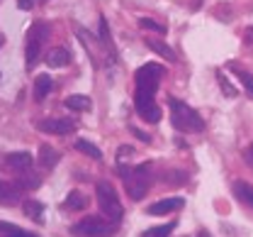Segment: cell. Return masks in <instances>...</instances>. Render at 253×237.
<instances>
[{
	"mask_svg": "<svg viewBox=\"0 0 253 237\" xmlns=\"http://www.w3.org/2000/svg\"><path fill=\"white\" fill-rule=\"evenodd\" d=\"M39 132H49V135H68L76 130V122L68 118H44L37 122Z\"/></svg>",
	"mask_w": 253,
	"mask_h": 237,
	"instance_id": "cell-8",
	"label": "cell"
},
{
	"mask_svg": "<svg viewBox=\"0 0 253 237\" xmlns=\"http://www.w3.org/2000/svg\"><path fill=\"white\" fill-rule=\"evenodd\" d=\"M125 191L131 201H141L151 186V167L149 164H139L134 169H125Z\"/></svg>",
	"mask_w": 253,
	"mask_h": 237,
	"instance_id": "cell-3",
	"label": "cell"
},
{
	"mask_svg": "<svg viewBox=\"0 0 253 237\" xmlns=\"http://www.w3.org/2000/svg\"><path fill=\"white\" fill-rule=\"evenodd\" d=\"M231 188H234V196H236L241 203L253 208V186L251 183H246V181H234Z\"/></svg>",
	"mask_w": 253,
	"mask_h": 237,
	"instance_id": "cell-18",
	"label": "cell"
},
{
	"mask_svg": "<svg viewBox=\"0 0 253 237\" xmlns=\"http://www.w3.org/2000/svg\"><path fill=\"white\" fill-rule=\"evenodd\" d=\"M139 27H141V30H151V32H158V34H166V25H161V22L151 20V17H139Z\"/></svg>",
	"mask_w": 253,
	"mask_h": 237,
	"instance_id": "cell-24",
	"label": "cell"
},
{
	"mask_svg": "<svg viewBox=\"0 0 253 237\" xmlns=\"http://www.w3.org/2000/svg\"><path fill=\"white\" fill-rule=\"evenodd\" d=\"M63 105L68 108V110H76V113H85V110H90L93 108V101L88 98V96H83V93H76V96H68Z\"/></svg>",
	"mask_w": 253,
	"mask_h": 237,
	"instance_id": "cell-17",
	"label": "cell"
},
{
	"mask_svg": "<svg viewBox=\"0 0 253 237\" xmlns=\"http://www.w3.org/2000/svg\"><path fill=\"white\" fill-rule=\"evenodd\" d=\"M197 237H212V235H210V233H200Z\"/></svg>",
	"mask_w": 253,
	"mask_h": 237,
	"instance_id": "cell-34",
	"label": "cell"
},
{
	"mask_svg": "<svg viewBox=\"0 0 253 237\" xmlns=\"http://www.w3.org/2000/svg\"><path fill=\"white\" fill-rule=\"evenodd\" d=\"M85 205H88V198L81 191H71L68 198L63 201V208H68V210H83Z\"/></svg>",
	"mask_w": 253,
	"mask_h": 237,
	"instance_id": "cell-21",
	"label": "cell"
},
{
	"mask_svg": "<svg viewBox=\"0 0 253 237\" xmlns=\"http://www.w3.org/2000/svg\"><path fill=\"white\" fill-rule=\"evenodd\" d=\"M0 47H2V37H0Z\"/></svg>",
	"mask_w": 253,
	"mask_h": 237,
	"instance_id": "cell-35",
	"label": "cell"
},
{
	"mask_svg": "<svg viewBox=\"0 0 253 237\" xmlns=\"http://www.w3.org/2000/svg\"><path fill=\"white\" fill-rule=\"evenodd\" d=\"M44 61H46L49 68H66L71 64V52L63 49V47H54V49H49V54L44 57Z\"/></svg>",
	"mask_w": 253,
	"mask_h": 237,
	"instance_id": "cell-10",
	"label": "cell"
},
{
	"mask_svg": "<svg viewBox=\"0 0 253 237\" xmlns=\"http://www.w3.org/2000/svg\"><path fill=\"white\" fill-rule=\"evenodd\" d=\"M246 42H253V27L249 30V32H246Z\"/></svg>",
	"mask_w": 253,
	"mask_h": 237,
	"instance_id": "cell-33",
	"label": "cell"
},
{
	"mask_svg": "<svg viewBox=\"0 0 253 237\" xmlns=\"http://www.w3.org/2000/svg\"><path fill=\"white\" fill-rule=\"evenodd\" d=\"M49 39V27L44 22H34L27 32V47H25V66L34 68L37 61L42 59V49Z\"/></svg>",
	"mask_w": 253,
	"mask_h": 237,
	"instance_id": "cell-4",
	"label": "cell"
},
{
	"mask_svg": "<svg viewBox=\"0 0 253 237\" xmlns=\"http://www.w3.org/2000/svg\"><path fill=\"white\" fill-rule=\"evenodd\" d=\"M134 108H136V113L146 120V122H158L161 120V108L156 105L154 101V96H149V93H134Z\"/></svg>",
	"mask_w": 253,
	"mask_h": 237,
	"instance_id": "cell-7",
	"label": "cell"
},
{
	"mask_svg": "<svg viewBox=\"0 0 253 237\" xmlns=\"http://www.w3.org/2000/svg\"><path fill=\"white\" fill-rule=\"evenodd\" d=\"M110 39V30H107V20L100 17V42H107Z\"/></svg>",
	"mask_w": 253,
	"mask_h": 237,
	"instance_id": "cell-29",
	"label": "cell"
},
{
	"mask_svg": "<svg viewBox=\"0 0 253 237\" xmlns=\"http://www.w3.org/2000/svg\"><path fill=\"white\" fill-rule=\"evenodd\" d=\"M0 237H37L30 230H22L20 225H12V223H2L0 220Z\"/></svg>",
	"mask_w": 253,
	"mask_h": 237,
	"instance_id": "cell-20",
	"label": "cell"
},
{
	"mask_svg": "<svg viewBox=\"0 0 253 237\" xmlns=\"http://www.w3.org/2000/svg\"><path fill=\"white\" fill-rule=\"evenodd\" d=\"M136 91L139 93H149V96H156L158 83L163 78V66L158 64H144V66L136 68Z\"/></svg>",
	"mask_w": 253,
	"mask_h": 237,
	"instance_id": "cell-6",
	"label": "cell"
},
{
	"mask_svg": "<svg viewBox=\"0 0 253 237\" xmlns=\"http://www.w3.org/2000/svg\"><path fill=\"white\" fill-rule=\"evenodd\" d=\"M217 78H219V86H221V91H224V93H226L229 98H236V88H234V86L229 83V78H226V76H224L221 71H217Z\"/></svg>",
	"mask_w": 253,
	"mask_h": 237,
	"instance_id": "cell-26",
	"label": "cell"
},
{
	"mask_svg": "<svg viewBox=\"0 0 253 237\" xmlns=\"http://www.w3.org/2000/svg\"><path fill=\"white\" fill-rule=\"evenodd\" d=\"M134 154V147H129V144H122L120 149H117V162H125V159H129Z\"/></svg>",
	"mask_w": 253,
	"mask_h": 237,
	"instance_id": "cell-28",
	"label": "cell"
},
{
	"mask_svg": "<svg viewBox=\"0 0 253 237\" xmlns=\"http://www.w3.org/2000/svg\"><path fill=\"white\" fill-rule=\"evenodd\" d=\"M175 230V223H168V225H158V228H149L141 237H168Z\"/></svg>",
	"mask_w": 253,
	"mask_h": 237,
	"instance_id": "cell-23",
	"label": "cell"
},
{
	"mask_svg": "<svg viewBox=\"0 0 253 237\" xmlns=\"http://www.w3.org/2000/svg\"><path fill=\"white\" fill-rule=\"evenodd\" d=\"M51 88H54L51 76H49V73H39V76L34 78V101L42 103L49 93H51Z\"/></svg>",
	"mask_w": 253,
	"mask_h": 237,
	"instance_id": "cell-13",
	"label": "cell"
},
{
	"mask_svg": "<svg viewBox=\"0 0 253 237\" xmlns=\"http://www.w3.org/2000/svg\"><path fill=\"white\" fill-rule=\"evenodd\" d=\"M131 135L136 137V139H141V142H146V144H149V142H151V137L146 135V132H141V130H139V127H131Z\"/></svg>",
	"mask_w": 253,
	"mask_h": 237,
	"instance_id": "cell-30",
	"label": "cell"
},
{
	"mask_svg": "<svg viewBox=\"0 0 253 237\" xmlns=\"http://www.w3.org/2000/svg\"><path fill=\"white\" fill-rule=\"evenodd\" d=\"M20 203V188L17 183H7V181H0V205H17Z\"/></svg>",
	"mask_w": 253,
	"mask_h": 237,
	"instance_id": "cell-12",
	"label": "cell"
},
{
	"mask_svg": "<svg viewBox=\"0 0 253 237\" xmlns=\"http://www.w3.org/2000/svg\"><path fill=\"white\" fill-rule=\"evenodd\" d=\"M168 108H170V122L178 132H202L205 130V120L200 118V113L195 108H190L188 103L170 98Z\"/></svg>",
	"mask_w": 253,
	"mask_h": 237,
	"instance_id": "cell-1",
	"label": "cell"
},
{
	"mask_svg": "<svg viewBox=\"0 0 253 237\" xmlns=\"http://www.w3.org/2000/svg\"><path fill=\"white\" fill-rule=\"evenodd\" d=\"M32 162H34V157H32L30 152H10L5 157V164L15 171H27L32 167Z\"/></svg>",
	"mask_w": 253,
	"mask_h": 237,
	"instance_id": "cell-11",
	"label": "cell"
},
{
	"mask_svg": "<svg viewBox=\"0 0 253 237\" xmlns=\"http://www.w3.org/2000/svg\"><path fill=\"white\" fill-rule=\"evenodd\" d=\"M185 205V198H163V201H156L154 205H149V215H168L173 210H180Z\"/></svg>",
	"mask_w": 253,
	"mask_h": 237,
	"instance_id": "cell-9",
	"label": "cell"
},
{
	"mask_svg": "<svg viewBox=\"0 0 253 237\" xmlns=\"http://www.w3.org/2000/svg\"><path fill=\"white\" fill-rule=\"evenodd\" d=\"M95 196H97V205H100L102 215H105L110 223L117 225V223L122 220V215H125V208L120 203V198H117L112 183H110V181H97V183H95Z\"/></svg>",
	"mask_w": 253,
	"mask_h": 237,
	"instance_id": "cell-2",
	"label": "cell"
},
{
	"mask_svg": "<svg viewBox=\"0 0 253 237\" xmlns=\"http://www.w3.org/2000/svg\"><path fill=\"white\" fill-rule=\"evenodd\" d=\"M146 47L151 49V52H156L161 59H166V61H170V64H175L178 61V57H175V52L166 44V42H161V39H146Z\"/></svg>",
	"mask_w": 253,
	"mask_h": 237,
	"instance_id": "cell-15",
	"label": "cell"
},
{
	"mask_svg": "<svg viewBox=\"0 0 253 237\" xmlns=\"http://www.w3.org/2000/svg\"><path fill=\"white\" fill-rule=\"evenodd\" d=\"M42 186V178H39V174H34V171H20V176H17V188L20 191H37Z\"/></svg>",
	"mask_w": 253,
	"mask_h": 237,
	"instance_id": "cell-16",
	"label": "cell"
},
{
	"mask_svg": "<svg viewBox=\"0 0 253 237\" xmlns=\"http://www.w3.org/2000/svg\"><path fill=\"white\" fill-rule=\"evenodd\" d=\"M76 149L83 152V154H88V157H93V159H102V152L95 147L93 142H88V139H78L76 142Z\"/></svg>",
	"mask_w": 253,
	"mask_h": 237,
	"instance_id": "cell-22",
	"label": "cell"
},
{
	"mask_svg": "<svg viewBox=\"0 0 253 237\" xmlns=\"http://www.w3.org/2000/svg\"><path fill=\"white\" fill-rule=\"evenodd\" d=\"M112 230H115V223H110L107 218H95V215L83 218L81 223L71 228V233L76 237H107L112 235Z\"/></svg>",
	"mask_w": 253,
	"mask_h": 237,
	"instance_id": "cell-5",
	"label": "cell"
},
{
	"mask_svg": "<svg viewBox=\"0 0 253 237\" xmlns=\"http://www.w3.org/2000/svg\"><path fill=\"white\" fill-rule=\"evenodd\" d=\"M163 181H166V183H170V186H180V183H185V181H188V174H185V171H178V169L168 171Z\"/></svg>",
	"mask_w": 253,
	"mask_h": 237,
	"instance_id": "cell-25",
	"label": "cell"
},
{
	"mask_svg": "<svg viewBox=\"0 0 253 237\" xmlns=\"http://www.w3.org/2000/svg\"><path fill=\"white\" fill-rule=\"evenodd\" d=\"M17 7L20 10H32L34 7V0H17Z\"/></svg>",
	"mask_w": 253,
	"mask_h": 237,
	"instance_id": "cell-31",
	"label": "cell"
},
{
	"mask_svg": "<svg viewBox=\"0 0 253 237\" xmlns=\"http://www.w3.org/2000/svg\"><path fill=\"white\" fill-rule=\"evenodd\" d=\"M59 159H61V154H59L51 144H42V147H39V164H42L44 169H54V167L59 164Z\"/></svg>",
	"mask_w": 253,
	"mask_h": 237,
	"instance_id": "cell-14",
	"label": "cell"
},
{
	"mask_svg": "<svg viewBox=\"0 0 253 237\" xmlns=\"http://www.w3.org/2000/svg\"><path fill=\"white\" fill-rule=\"evenodd\" d=\"M244 157H246V164L253 169V142H251V147L246 149V154H244Z\"/></svg>",
	"mask_w": 253,
	"mask_h": 237,
	"instance_id": "cell-32",
	"label": "cell"
},
{
	"mask_svg": "<svg viewBox=\"0 0 253 237\" xmlns=\"http://www.w3.org/2000/svg\"><path fill=\"white\" fill-rule=\"evenodd\" d=\"M239 78H241V83H244L249 98H253V76L249 73V71H239Z\"/></svg>",
	"mask_w": 253,
	"mask_h": 237,
	"instance_id": "cell-27",
	"label": "cell"
},
{
	"mask_svg": "<svg viewBox=\"0 0 253 237\" xmlns=\"http://www.w3.org/2000/svg\"><path fill=\"white\" fill-rule=\"evenodd\" d=\"M25 213H27V218H32L37 225H44V205L39 203V201L30 198V201L25 203Z\"/></svg>",
	"mask_w": 253,
	"mask_h": 237,
	"instance_id": "cell-19",
	"label": "cell"
}]
</instances>
